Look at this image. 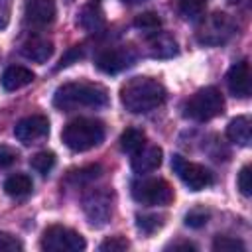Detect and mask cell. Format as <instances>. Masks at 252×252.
<instances>
[{"instance_id":"5bb4252c","label":"cell","mask_w":252,"mask_h":252,"mask_svg":"<svg viewBox=\"0 0 252 252\" xmlns=\"http://www.w3.org/2000/svg\"><path fill=\"white\" fill-rule=\"evenodd\" d=\"M161 158H163L161 148H158V146H144L140 152L134 154V158H132V169L138 175L156 171L161 165Z\"/></svg>"},{"instance_id":"603a6c76","label":"cell","mask_w":252,"mask_h":252,"mask_svg":"<svg viewBox=\"0 0 252 252\" xmlns=\"http://www.w3.org/2000/svg\"><path fill=\"white\" fill-rule=\"evenodd\" d=\"M134 28L152 35V33H158L161 30V18L156 14V12H144L140 16H136L134 20Z\"/></svg>"},{"instance_id":"ffe728a7","label":"cell","mask_w":252,"mask_h":252,"mask_svg":"<svg viewBox=\"0 0 252 252\" xmlns=\"http://www.w3.org/2000/svg\"><path fill=\"white\" fill-rule=\"evenodd\" d=\"M120 150L134 156L136 152H140L144 146H146V134L144 130L140 128H126L122 134H120Z\"/></svg>"},{"instance_id":"2e32d148","label":"cell","mask_w":252,"mask_h":252,"mask_svg":"<svg viewBox=\"0 0 252 252\" xmlns=\"http://www.w3.org/2000/svg\"><path fill=\"white\" fill-rule=\"evenodd\" d=\"M177 41L169 35V33H152L148 39V53L156 59H169L173 55H177Z\"/></svg>"},{"instance_id":"9a60e30c","label":"cell","mask_w":252,"mask_h":252,"mask_svg":"<svg viewBox=\"0 0 252 252\" xmlns=\"http://www.w3.org/2000/svg\"><path fill=\"white\" fill-rule=\"evenodd\" d=\"M20 53L33 63H45L53 55V43L45 37H30L22 43Z\"/></svg>"},{"instance_id":"6da1fadb","label":"cell","mask_w":252,"mask_h":252,"mask_svg":"<svg viewBox=\"0 0 252 252\" xmlns=\"http://www.w3.org/2000/svg\"><path fill=\"white\" fill-rule=\"evenodd\" d=\"M165 89L152 77H132L120 87V102L132 114H146L165 102Z\"/></svg>"},{"instance_id":"8992f818","label":"cell","mask_w":252,"mask_h":252,"mask_svg":"<svg viewBox=\"0 0 252 252\" xmlns=\"http://www.w3.org/2000/svg\"><path fill=\"white\" fill-rule=\"evenodd\" d=\"M85 246V238L63 224H51L41 234V248L47 252H81Z\"/></svg>"},{"instance_id":"e575fe53","label":"cell","mask_w":252,"mask_h":252,"mask_svg":"<svg viewBox=\"0 0 252 252\" xmlns=\"http://www.w3.org/2000/svg\"><path fill=\"white\" fill-rule=\"evenodd\" d=\"M167 248H171V250H195V244H191V242H173Z\"/></svg>"},{"instance_id":"5b68a950","label":"cell","mask_w":252,"mask_h":252,"mask_svg":"<svg viewBox=\"0 0 252 252\" xmlns=\"http://www.w3.org/2000/svg\"><path fill=\"white\" fill-rule=\"evenodd\" d=\"M132 197L136 203L146 207H161L173 201V187L159 177L138 179L132 183Z\"/></svg>"},{"instance_id":"30bf717a","label":"cell","mask_w":252,"mask_h":252,"mask_svg":"<svg viewBox=\"0 0 252 252\" xmlns=\"http://www.w3.org/2000/svg\"><path fill=\"white\" fill-rule=\"evenodd\" d=\"M83 209L93 226H102L112 215V195L104 189H93L83 197Z\"/></svg>"},{"instance_id":"ba28073f","label":"cell","mask_w":252,"mask_h":252,"mask_svg":"<svg viewBox=\"0 0 252 252\" xmlns=\"http://www.w3.org/2000/svg\"><path fill=\"white\" fill-rule=\"evenodd\" d=\"M234 33V22L222 14V12H215L211 14L203 26L199 28L197 32V39L203 43V45H220L224 43L230 35Z\"/></svg>"},{"instance_id":"f1b7e54d","label":"cell","mask_w":252,"mask_h":252,"mask_svg":"<svg viewBox=\"0 0 252 252\" xmlns=\"http://www.w3.org/2000/svg\"><path fill=\"white\" fill-rule=\"evenodd\" d=\"M207 220H209V211L205 209H193L185 215V224L189 228H201L207 224Z\"/></svg>"},{"instance_id":"cb8c5ba5","label":"cell","mask_w":252,"mask_h":252,"mask_svg":"<svg viewBox=\"0 0 252 252\" xmlns=\"http://www.w3.org/2000/svg\"><path fill=\"white\" fill-rule=\"evenodd\" d=\"M30 165H32V167H33L37 173L47 175V173L53 169V165H55V154H53V152H47V150L37 152L35 156H32Z\"/></svg>"},{"instance_id":"8fae6325","label":"cell","mask_w":252,"mask_h":252,"mask_svg":"<svg viewBox=\"0 0 252 252\" xmlns=\"http://www.w3.org/2000/svg\"><path fill=\"white\" fill-rule=\"evenodd\" d=\"M49 134V120L43 114H32L22 118L20 122H16L14 126V136L18 142H22L24 146H32L37 144L39 140H43Z\"/></svg>"},{"instance_id":"7a4b0ae2","label":"cell","mask_w":252,"mask_h":252,"mask_svg":"<svg viewBox=\"0 0 252 252\" xmlns=\"http://www.w3.org/2000/svg\"><path fill=\"white\" fill-rule=\"evenodd\" d=\"M108 104V91L98 83L73 81L55 89L53 106L63 112H73L79 108H102Z\"/></svg>"},{"instance_id":"277c9868","label":"cell","mask_w":252,"mask_h":252,"mask_svg":"<svg viewBox=\"0 0 252 252\" xmlns=\"http://www.w3.org/2000/svg\"><path fill=\"white\" fill-rule=\"evenodd\" d=\"M224 112V96L217 87H205L199 89L195 94H191L185 104H183V116L197 120V122H207Z\"/></svg>"},{"instance_id":"52a82bcc","label":"cell","mask_w":252,"mask_h":252,"mask_svg":"<svg viewBox=\"0 0 252 252\" xmlns=\"http://www.w3.org/2000/svg\"><path fill=\"white\" fill-rule=\"evenodd\" d=\"M171 169L187 185L189 191H201V189L213 185V181H215L213 179V173L205 165L195 163V161H189V159H185L179 154H175L171 158Z\"/></svg>"},{"instance_id":"ac0fdd59","label":"cell","mask_w":252,"mask_h":252,"mask_svg":"<svg viewBox=\"0 0 252 252\" xmlns=\"http://www.w3.org/2000/svg\"><path fill=\"white\" fill-rule=\"evenodd\" d=\"M226 138L242 148H248L252 142V122L248 116H236L226 126Z\"/></svg>"},{"instance_id":"4fadbf2b","label":"cell","mask_w":252,"mask_h":252,"mask_svg":"<svg viewBox=\"0 0 252 252\" xmlns=\"http://www.w3.org/2000/svg\"><path fill=\"white\" fill-rule=\"evenodd\" d=\"M226 87L232 96L236 98H248L250 96V65L248 61L234 63L226 73Z\"/></svg>"},{"instance_id":"3957f363","label":"cell","mask_w":252,"mask_h":252,"mask_svg":"<svg viewBox=\"0 0 252 252\" xmlns=\"http://www.w3.org/2000/svg\"><path fill=\"white\" fill-rule=\"evenodd\" d=\"M63 144L73 152H87L96 148L104 140V124L96 118H75L65 124L61 132Z\"/></svg>"},{"instance_id":"f546056e","label":"cell","mask_w":252,"mask_h":252,"mask_svg":"<svg viewBox=\"0 0 252 252\" xmlns=\"http://www.w3.org/2000/svg\"><path fill=\"white\" fill-rule=\"evenodd\" d=\"M236 185H238V191H240L244 197H250V195H252V173H250V165H244V167L238 171Z\"/></svg>"},{"instance_id":"1f68e13d","label":"cell","mask_w":252,"mask_h":252,"mask_svg":"<svg viewBox=\"0 0 252 252\" xmlns=\"http://www.w3.org/2000/svg\"><path fill=\"white\" fill-rule=\"evenodd\" d=\"M83 57V47L81 45H73L63 57H61V61H59V65H57V69H63V67H67V65H71V63H75V61H79Z\"/></svg>"},{"instance_id":"44dd1931","label":"cell","mask_w":252,"mask_h":252,"mask_svg":"<svg viewBox=\"0 0 252 252\" xmlns=\"http://www.w3.org/2000/svg\"><path fill=\"white\" fill-rule=\"evenodd\" d=\"M207 0H179V14L187 22H199L205 18Z\"/></svg>"},{"instance_id":"d4e9b609","label":"cell","mask_w":252,"mask_h":252,"mask_svg":"<svg viewBox=\"0 0 252 252\" xmlns=\"http://www.w3.org/2000/svg\"><path fill=\"white\" fill-rule=\"evenodd\" d=\"M136 226L144 234H154L163 226V217L161 215H138Z\"/></svg>"},{"instance_id":"836d02e7","label":"cell","mask_w":252,"mask_h":252,"mask_svg":"<svg viewBox=\"0 0 252 252\" xmlns=\"http://www.w3.org/2000/svg\"><path fill=\"white\" fill-rule=\"evenodd\" d=\"M10 10H12V0H0V30H4L8 26Z\"/></svg>"},{"instance_id":"4dcf8cb0","label":"cell","mask_w":252,"mask_h":252,"mask_svg":"<svg viewBox=\"0 0 252 252\" xmlns=\"http://www.w3.org/2000/svg\"><path fill=\"white\" fill-rule=\"evenodd\" d=\"M22 248H24V244L14 234L0 230V252H18Z\"/></svg>"},{"instance_id":"d590c367","label":"cell","mask_w":252,"mask_h":252,"mask_svg":"<svg viewBox=\"0 0 252 252\" xmlns=\"http://www.w3.org/2000/svg\"><path fill=\"white\" fill-rule=\"evenodd\" d=\"M122 2H128V4H140V2H144V0H122Z\"/></svg>"},{"instance_id":"e0dca14e","label":"cell","mask_w":252,"mask_h":252,"mask_svg":"<svg viewBox=\"0 0 252 252\" xmlns=\"http://www.w3.org/2000/svg\"><path fill=\"white\" fill-rule=\"evenodd\" d=\"M35 79L33 71L28 69V67H22V65H10L4 73H2V89L4 91H18L26 85H30L32 81Z\"/></svg>"},{"instance_id":"d6986e66","label":"cell","mask_w":252,"mask_h":252,"mask_svg":"<svg viewBox=\"0 0 252 252\" xmlns=\"http://www.w3.org/2000/svg\"><path fill=\"white\" fill-rule=\"evenodd\" d=\"M32 189H33V181L28 173H12L4 181V193L14 199H22V197L30 195Z\"/></svg>"},{"instance_id":"7c38bea8","label":"cell","mask_w":252,"mask_h":252,"mask_svg":"<svg viewBox=\"0 0 252 252\" xmlns=\"http://www.w3.org/2000/svg\"><path fill=\"white\" fill-rule=\"evenodd\" d=\"M57 14L55 0H26L24 22L32 28H47L53 24Z\"/></svg>"},{"instance_id":"484cf974","label":"cell","mask_w":252,"mask_h":252,"mask_svg":"<svg viewBox=\"0 0 252 252\" xmlns=\"http://www.w3.org/2000/svg\"><path fill=\"white\" fill-rule=\"evenodd\" d=\"M213 250L215 252H244L246 246L238 238H232V236H217L213 240Z\"/></svg>"},{"instance_id":"9c48e42d","label":"cell","mask_w":252,"mask_h":252,"mask_svg":"<svg viewBox=\"0 0 252 252\" xmlns=\"http://www.w3.org/2000/svg\"><path fill=\"white\" fill-rule=\"evenodd\" d=\"M136 61V53L130 45H114V47H106L102 51L96 53L94 57V65L98 71L106 73V75H116L128 67H132Z\"/></svg>"},{"instance_id":"7402d4cb","label":"cell","mask_w":252,"mask_h":252,"mask_svg":"<svg viewBox=\"0 0 252 252\" xmlns=\"http://www.w3.org/2000/svg\"><path fill=\"white\" fill-rule=\"evenodd\" d=\"M79 24L85 28V30H89V32H93V30H98L102 24H104V18H102V10H100V6L98 4H89V6H85L83 8V12H81V18H79Z\"/></svg>"},{"instance_id":"83f0119b","label":"cell","mask_w":252,"mask_h":252,"mask_svg":"<svg viewBox=\"0 0 252 252\" xmlns=\"http://www.w3.org/2000/svg\"><path fill=\"white\" fill-rule=\"evenodd\" d=\"M130 246V242L124 238V236H108L106 240L100 242L98 250L100 252H122Z\"/></svg>"},{"instance_id":"d6a6232c","label":"cell","mask_w":252,"mask_h":252,"mask_svg":"<svg viewBox=\"0 0 252 252\" xmlns=\"http://www.w3.org/2000/svg\"><path fill=\"white\" fill-rule=\"evenodd\" d=\"M18 159V152L10 146H0V169L10 167Z\"/></svg>"},{"instance_id":"4316f807","label":"cell","mask_w":252,"mask_h":252,"mask_svg":"<svg viewBox=\"0 0 252 252\" xmlns=\"http://www.w3.org/2000/svg\"><path fill=\"white\" fill-rule=\"evenodd\" d=\"M100 175V165H89V167H83L79 171H71L69 179H73L75 183H89L93 179H96Z\"/></svg>"}]
</instances>
